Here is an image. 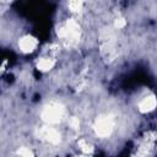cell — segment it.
Listing matches in <instances>:
<instances>
[{
    "mask_svg": "<svg viewBox=\"0 0 157 157\" xmlns=\"http://www.w3.org/2000/svg\"><path fill=\"white\" fill-rule=\"evenodd\" d=\"M37 45V42H36V39L34 38H32V37H23L22 39H21V42H20V47H21V49L22 50H25V52H31V50H33V48Z\"/></svg>",
    "mask_w": 157,
    "mask_h": 157,
    "instance_id": "cell-1",
    "label": "cell"
},
{
    "mask_svg": "<svg viewBox=\"0 0 157 157\" xmlns=\"http://www.w3.org/2000/svg\"><path fill=\"white\" fill-rule=\"evenodd\" d=\"M155 99H153V97H146L142 102H141V104H140V107H141V109L142 110H148V109H152L153 107H155Z\"/></svg>",
    "mask_w": 157,
    "mask_h": 157,
    "instance_id": "cell-2",
    "label": "cell"
}]
</instances>
